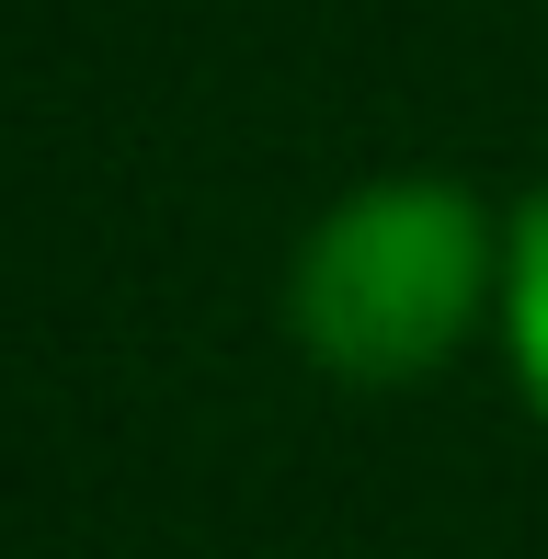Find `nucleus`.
<instances>
[{"label": "nucleus", "mask_w": 548, "mask_h": 559, "mask_svg": "<svg viewBox=\"0 0 548 559\" xmlns=\"http://www.w3.org/2000/svg\"><path fill=\"white\" fill-rule=\"evenodd\" d=\"M503 309V240L457 183H366L297 251L286 320L320 377L343 389H412Z\"/></svg>", "instance_id": "1"}, {"label": "nucleus", "mask_w": 548, "mask_h": 559, "mask_svg": "<svg viewBox=\"0 0 548 559\" xmlns=\"http://www.w3.org/2000/svg\"><path fill=\"white\" fill-rule=\"evenodd\" d=\"M503 343H514V377H526V400L548 423V194L503 240Z\"/></svg>", "instance_id": "2"}]
</instances>
